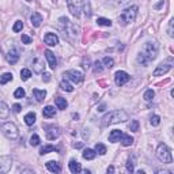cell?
<instances>
[{
    "label": "cell",
    "mask_w": 174,
    "mask_h": 174,
    "mask_svg": "<svg viewBox=\"0 0 174 174\" xmlns=\"http://www.w3.org/2000/svg\"><path fill=\"white\" fill-rule=\"evenodd\" d=\"M67 6L70 10L71 15L75 18H79L82 14V0H67Z\"/></svg>",
    "instance_id": "8992f818"
},
{
    "label": "cell",
    "mask_w": 174,
    "mask_h": 174,
    "mask_svg": "<svg viewBox=\"0 0 174 174\" xmlns=\"http://www.w3.org/2000/svg\"><path fill=\"white\" fill-rule=\"evenodd\" d=\"M8 114H10V109L7 106V104L0 101V118H7Z\"/></svg>",
    "instance_id": "ffe728a7"
},
{
    "label": "cell",
    "mask_w": 174,
    "mask_h": 174,
    "mask_svg": "<svg viewBox=\"0 0 174 174\" xmlns=\"http://www.w3.org/2000/svg\"><path fill=\"white\" fill-rule=\"evenodd\" d=\"M95 152H98L100 155L106 154V147H105V144H102V143H97V144H95Z\"/></svg>",
    "instance_id": "4dcf8cb0"
},
{
    "label": "cell",
    "mask_w": 174,
    "mask_h": 174,
    "mask_svg": "<svg viewBox=\"0 0 174 174\" xmlns=\"http://www.w3.org/2000/svg\"><path fill=\"white\" fill-rule=\"evenodd\" d=\"M0 131H2V134L4 135L7 139H10V140H16L18 136H19L18 127L11 121H7V122H4V124H2Z\"/></svg>",
    "instance_id": "3957f363"
},
{
    "label": "cell",
    "mask_w": 174,
    "mask_h": 174,
    "mask_svg": "<svg viewBox=\"0 0 174 174\" xmlns=\"http://www.w3.org/2000/svg\"><path fill=\"white\" fill-rule=\"evenodd\" d=\"M122 131H120V129H113V131L110 132V135H109V142L112 143H117L120 142V139L122 138Z\"/></svg>",
    "instance_id": "9a60e30c"
},
{
    "label": "cell",
    "mask_w": 174,
    "mask_h": 174,
    "mask_svg": "<svg viewBox=\"0 0 174 174\" xmlns=\"http://www.w3.org/2000/svg\"><path fill=\"white\" fill-rule=\"evenodd\" d=\"M97 156V152H95V150H91V148H87L83 151V158L87 159V161H93V159Z\"/></svg>",
    "instance_id": "7402d4cb"
},
{
    "label": "cell",
    "mask_w": 174,
    "mask_h": 174,
    "mask_svg": "<svg viewBox=\"0 0 174 174\" xmlns=\"http://www.w3.org/2000/svg\"><path fill=\"white\" fill-rule=\"evenodd\" d=\"M150 122H151V125H154V127H158V125L161 124V117H159L158 114H154L151 117V120H150Z\"/></svg>",
    "instance_id": "8d00e7d4"
},
{
    "label": "cell",
    "mask_w": 174,
    "mask_h": 174,
    "mask_svg": "<svg viewBox=\"0 0 174 174\" xmlns=\"http://www.w3.org/2000/svg\"><path fill=\"white\" fill-rule=\"evenodd\" d=\"M120 142H121V144L124 146V147H128V146H132V143H134V138H131L129 135H122Z\"/></svg>",
    "instance_id": "d4e9b609"
},
{
    "label": "cell",
    "mask_w": 174,
    "mask_h": 174,
    "mask_svg": "<svg viewBox=\"0 0 174 174\" xmlns=\"http://www.w3.org/2000/svg\"><path fill=\"white\" fill-rule=\"evenodd\" d=\"M19 60V52L18 49H15V48H12L11 50H10L8 53H7V61H8L10 64H16V61Z\"/></svg>",
    "instance_id": "5bb4252c"
},
{
    "label": "cell",
    "mask_w": 174,
    "mask_h": 174,
    "mask_svg": "<svg viewBox=\"0 0 174 174\" xmlns=\"http://www.w3.org/2000/svg\"><path fill=\"white\" fill-rule=\"evenodd\" d=\"M154 95H155V93H154V90H151V88H150V90H147L144 93V95H143V98H144V101H152V98H154Z\"/></svg>",
    "instance_id": "836d02e7"
},
{
    "label": "cell",
    "mask_w": 174,
    "mask_h": 174,
    "mask_svg": "<svg viewBox=\"0 0 174 174\" xmlns=\"http://www.w3.org/2000/svg\"><path fill=\"white\" fill-rule=\"evenodd\" d=\"M97 23H98V26H106V27H110L112 26V20L110 19H106V18H98L97 19Z\"/></svg>",
    "instance_id": "d6a6232c"
},
{
    "label": "cell",
    "mask_w": 174,
    "mask_h": 174,
    "mask_svg": "<svg viewBox=\"0 0 174 174\" xmlns=\"http://www.w3.org/2000/svg\"><path fill=\"white\" fill-rule=\"evenodd\" d=\"M46 169L49 170V172H52V173H60V172H61L60 165H59L57 162H54V161L46 162Z\"/></svg>",
    "instance_id": "ac0fdd59"
},
{
    "label": "cell",
    "mask_w": 174,
    "mask_h": 174,
    "mask_svg": "<svg viewBox=\"0 0 174 174\" xmlns=\"http://www.w3.org/2000/svg\"><path fill=\"white\" fill-rule=\"evenodd\" d=\"M10 80H12V74H10V72H6L0 76V84H6Z\"/></svg>",
    "instance_id": "83f0119b"
},
{
    "label": "cell",
    "mask_w": 174,
    "mask_h": 174,
    "mask_svg": "<svg viewBox=\"0 0 174 174\" xmlns=\"http://www.w3.org/2000/svg\"><path fill=\"white\" fill-rule=\"evenodd\" d=\"M173 25H174V19H170L169 22V29H168V33H169V37H174V33H173Z\"/></svg>",
    "instance_id": "60d3db41"
},
{
    "label": "cell",
    "mask_w": 174,
    "mask_h": 174,
    "mask_svg": "<svg viewBox=\"0 0 174 174\" xmlns=\"http://www.w3.org/2000/svg\"><path fill=\"white\" fill-rule=\"evenodd\" d=\"M84 12H86V15H87V16H90V15H91V11H90V8H88V3H86V11H84Z\"/></svg>",
    "instance_id": "f6af8a7d"
},
{
    "label": "cell",
    "mask_w": 174,
    "mask_h": 174,
    "mask_svg": "<svg viewBox=\"0 0 174 174\" xmlns=\"http://www.w3.org/2000/svg\"><path fill=\"white\" fill-rule=\"evenodd\" d=\"M127 170L129 173H132L135 170V156L128 158V161H127Z\"/></svg>",
    "instance_id": "1f68e13d"
},
{
    "label": "cell",
    "mask_w": 174,
    "mask_h": 174,
    "mask_svg": "<svg viewBox=\"0 0 174 174\" xmlns=\"http://www.w3.org/2000/svg\"><path fill=\"white\" fill-rule=\"evenodd\" d=\"M46 129V138L49 139V140H54V139H57L60 136V128L56 127V125H48L45 128Z\"/></svg>",
    "instance_id": "8fae6325"
},
{
    "label": "cell",
    "mask_w": 174,
    "mask_h": 174,
    "mask_svg": "<svg viewBox=\"0 0 174 174\" xmlns=\"http://www.w3.org/2000/svg\"><path fill=\"white\" fill-rule=\"evenodd\" d=\"M108 173H114V168H113V166H109V168H108Z\"/></svg>",
    "instance_id": "7dc6e473"
},
{
    "label": "cell",
    "mask_w": 174,
    "mask_h": 174,
    "mask_svg": "<svg viewBox=\"0 0 174 174\" xmlns=\"http://www.w3.org/2000/svg\"><path fill=\"white\" fill-rule=\"evenodd\" d=\"M129 129H131L132 132H138L139 131V121L138 120H132L131 125H129Z\"/></svg>",
    "instance_id": "ab89813d"
},
{
    "label": "cell",
    "mask_w": 174,
    "mask_h": 174,
    "mask_svg": "<svg viewBox=\"0 0 174 174\" xmlns=\"http://www.w3.org/2000/svg\"><path fill=\"white\" fill-rule=\"evenodd\" d=\"M54 146H52V144H48V146H44L40 150V154L41 155H45V154H49V152H52V151H54Z\"/></svg>",
    "instance_id": "f1b7e54d"
},
{
    "label": "cell",
    "mask_w": 174,
    "mask_h": 174,
    "mask_svg": "<svg viewBox=\"0 0 174 174\" xmlns=\"http://www.w3.org/2000/svg\"><path fill=\"white\" fill-rule=\"evenodd\" d=\"M104 68L101 67V61H95L94 63V72H102Z\"/></svg>",
    "instance_id": "b9f144b4"
},
{
    "label": "cell",
    "mask_w": 174,
    "mask_h": 174,
    "mask_svg": "<svg viewBox=\"0 0 174 174\" xmlns=\"http://www.w3.org/2000/svg\"><path fill=\"white\" fill-rule=\"evenodd\" d=\"M20 109H22V106H20L19 104H15V105H14V106H12V110L15 112V113H19V112H20Z\"/></svg>",
    "instance_id": "ee69618b"
},
{
    "label": "cell",
    "mask_w": 174,
    "mask_h": 174,
    "mask_svg": "<svg viewBox=\"0 0 174 174\" xmlns=\"http://www.w3.org/2000/svg\"><path fill=\"white\" fill-rule=\"evenodd\" d=\"M172 67H173L172 60H169V63H162L155 68V71L152 72V75H154V76H163V75L168 74L169 71L172 70Z\"/></svg>",
    "instance_id": "52a82bcc"
},
{
    "label": "cell",
    "mask_w": 174,
    "mask_h": 174,
    "mask_svg": "<svg viewBox=\"0 0 174 174\" xmlns=\"http://www.w3.org/2000/svg\"><path fill=\"white\" fill-rule=\"evenodd\" d=\"M42 116L46 118H50V117H54L56 116V110H54L53 106H45L42 110Z\"/></svg>",
    "instance_id": "44dd1931"
},
{
    "label": "cell",
    "mask_w": 174,
    "mask_h": 174,
    "mask_svg": "<svg viewBox=\"0 0 174 174\" xmlns=\"http://www.w3.org/2000/svg\"><path fill=\"white\" fill-rule=\"evenodd\" d=\"M129 80V75L125 71H117L114 75V82L117 86H124L125 83Z\"/></svg>",
    "instance_id": "30bf717a"
},
{
    "label": "cell",
    "mask_w": 174,
    "mask_h": 174,
    "mask_svg": "<svg viewBox=\"0 0 174 174\" xmlns=\"http://www.w3.org/2000/svg\"><path fill=\"white\" fill-rule=\"evenodd\" d=\"M104 64H105V67H106V68H112V67L114 66V60L112 59V57H108L106 56L104 59Z\"/></svg>",
    "instance_id": "f35d334b"
},
{
    "label": "cell",
    "mask_w": 174,
    "mask_h": 174,
    "mask_svg": "<svg viewBox=\"0 0 174 174\" xmlns=\"http://www.w3.org/2000/svg\"><path fill=\"white\" fill-rule=\"evenodd\" d=\"M44 70H45V66H44V63L41 61V59L34 60V71H36V72H42Z\"/></svg>",
    "instance_id": "4316f807"
},
{
    "label": "cell",
    "mask_w": 174,
    "mask_h": 174,
    "mask_svg": "<svg viewBox=\"0 0 174 174\" xmlns=\"http://www.w3.org/2000/svg\"><path fill=\"white\" fill-rule=\"evenodd\" d=\"M158 49H159V46L156 42H146L143 49L140 50V53L138 54V63L143 67H147L152 60L156 59Z\"/></svg>",
    "instance_id": "6da1fadb"
},
{
    "label": "cell",
    "mask_w": 174,
    "mask_h": 174,
    "mask_svg": "<svg viewBox=\"0 0 174 174\" xmlns=\"http://www.w3.org/2000/svg\"><path fill=\"white\" fill-rule=\"evenodd\" d=\"M74 147L75 148H82V147H83V144H82V143H75Z\"/></svg>",
    "instance_id": "bcb514c9"
},
{
    "label": "cell",
    "mask_w": 174,
    "mask_h": 174,
    "mask_svg": "<svg viewBox=\"0 0 174 174\" xmlns=\"http://www.w3.org/2000/svg\"><path fill=\"white\" fill-rule=\"evenodd\" d=\"M136 15H138V7L136 6H131L127 7V8L122 10L121 15H120V20L122 25H129L136 19Z\"/></svg>",
    "instance_id": "277c9868"
},
{
    "label": "cell",
    "mask_w": 174,
    "mask_h": 174,
    "mask_svg": "<svg viewBox=\"0 0 174 174\" xmlns=\"http://www.w3.org/2000/svg\"><path fill=\"white\" fill-rule=\"evenodd\" d=\"M54 104H56L57 109H60V110H64V109L67 108V105H68L66 98H61V97H57L56 100H54Z\"/></svg>",
    "instance_id": "603a6c76"
},
{
    "label": "cell",
    "mask_w": 174,
    "mask_h": 174,
    "mask_svg": "<svg viewBox=\"0 0 174 174\" xmlns=\"http://www.w3.org/2000/svg\"><path fill=\"white\" fill-rule=\"evenodd\" d=\"M30 76H32V71H30V70L23 68V70L20 71V79H22V80H29Z\"/></svg>",
    "instance_id": "f546056e"
},
{
    "label": "cell",
    "mask_w": 174,
    "mask_h": 174,
    "mask_svg": "<svg viewBox=\"0 0 174 174\" xmlns=\"http://www.w3.org/2000/svg\"><path fill=\"white\" fill-rule=\"evenodd\" d=\"M22 42L23 44H32V37H29V36H26V34H22Z\"/></svg>",
    "instance_id": "7bdbcfd3"
},
{
    "label": "cell",
    "mask_w": 174,
    "mask_h": 174,
    "mask_svg": "<svg viewBox=\"0 0 174 174\" xmlns=\"http://www.w3.org/2000/svg\"><path fill=\"white\" fill-rule=\"evenodd\" d=\"M30 20H32V25L34 27H38V26H41V22H42V16L38 12H33L32 16H30Z\"/></svg>",
    "instance_id": "d6986e66"
},
{
    "label": "cell",
    "mask_w": 174,
    "mask_h": 174,
    "mask_svg": "<svg viewBox=\"0 0 174 174\" xmlns=\"http://www.w3.org/2000/svg\"><path fill=\"white\" fill-rule=\"evenodd\" d=\"M156 158H158L162 163H166V165H169V163L173 162L172 152H170V150L168 148V146L163 144V143L159 144L158 148H156Z\"/></svg>",
    "instance_id": "5b68a950"
},
{
    "label": "cell",
    "mask_w": 174,
    "mask_h": 174,
    "mask_svg": "<svg viewBox=\"0 0 174 174\" xmlns=\"http://www.w3.org/2000/svg\"><path fill=\"white\" fill-rule=\"evenodd\" d=\"M44 41H45V44H48L49 46H56L57 44H59V37L54 33H46L45 36H44Z\"/></svg>",
    "instance_id": "7c38bea8"
},
{
    "label": "cell",
    "mask_w": 174,
    "mask_h": 174,
    "mask_svg": "<svg viewBox=\"0 0 174 174\" xmlns=\"http://www.w3.org/2000/svg\"><path fill=\"white\" fill-rule=\"evenodd\" d=\"M40 136L38 135H36V134H34L33 136H32V138H30V144H32L33 146V147H36V146H38L40 144Z\"/></svg>",
    "instance_id": "74e56055"
},
{
    "label": "cell",
    "mask_w": 174,
    "mask_h": 174,
    "mask_svg": "<svg viewBox=\"0 0 174 174\" xmlns=\"http://www.w3.org/2000/svg\"><path fill=\"white\" fill-rule=\"evenodd\" d=\"M68 168H70V172L76 174V173H80L82 172V165L78 161H75V159H72V161H70V163H68Z\"/></svg>",
    "instance_id": "2e32d148"
},
{
    "label": "cell",
    "mask_w": 174,
    "mask_h": 174,
    "mask_svg": "<svg viewBox=\"0 0 174 174\" xmlns=\"http://www.w3.org/2000/svg\"><path fill=\"white\" fill-rule=\"evenodd\" d=\"M60 87L63 88L64 91H68V93H72L74 91V87H72V84L70 83L68 80H66V79H63L60 82Z\"/></svg>",
    "instance_id": "cb8c5ba5"
},
{
    "label": "cell",
    "mask_w": 174,
    "mask_h": 174,
    "mask_svg": "<svg viewBox=\"0 0 174 174\" xmlns=\"http://www.w3.org/2000/svg\"><path fill=\"white\" fill-rule=\"evenodd\" d=\"M33 95L37 100V102H42L46 97V91L45 90H38V88H33Z\"/></svg>",
    "instance_id": "e0dca14e"
},
{
    "label": "cell",
    "mask_w": 174,
    "mask_h": 174,
    "mask_svg": "<svg viewBox=\"0 0 174 174\" xmlns=\"http://www.w3.org/2000/svg\"><path fill=\"white\" fill-rule=\"evenodd\" d=\"M22 29H23V22H22V20H16L15 25H14V27H12L14 33H19Z\"/></svg>",
    "instance_id": "d590c367"
},
{
    "label": "cell",
    "mask_w": 174,
    "mask_h": 174,
    "mask_svg": "<svg viewBox=\"0 0 174 174\" xmlns=\"http://www.w3.org/2000/svg\"><path fill=\"white\" fill-rule=\"evenodd\" d=\"M12 166V159L7 155L0 156V173H8Z\"/></svg>",
    "instance_id": "9c48e42d"
},
{
    "label": "cell",
    "mask_w": 174,
    "mask_h": 174,
    "mask_svg": "<svg viewBox=\"0 0 174 174\" xmlns=\"http://www.w3.org/2000/svg\"><path fill=\"white\" fill-rule=\"evenodd\" d=\"M64 76H66L67 79H70L71 82H74V83H80V82L83 80V74L76 71V70H68L67 72L64 74Z\"/></svg>",
    "instance_id": "ba28073f"
},
{
    "label": "cell",
    "mask_w": 174,
    "mask_h": 174,
    "mask_svg": "<svg viewBox=\"0 0 174 174\" xmlns=\"http://www.w3.org/2000/svg\"><path fill=\"white\" fill-rule=\"evenodd\" d=\"M45 57H46V60H48L49 67L52 68V70H54V68L57 67V60H56V57H54V53L52 52V50L46 49L45 50Z\"/></svg>",
    "instance_id": "4fadbf2b"
},
{
    "label": "cell",
    "mask_w": 174,
    "mask_h": 174,
    "mask_svg": "<svg viewBox=\"0 0 174 174\" xmlns=\"http://www.w3.org/2000/svg\"><path fill=\"white\" fill-rule=\"evenodd\" d=\"M129 120V116L127 112L124 110H113L110 113L105 114L101 120V127L105 128V127H109V125H113V124H117V122H124Z\"/></svg>",
    "instance_id": "7a4b0ae2"
},
{
    "label": "cell",
    "mask_w": 174,
    "mask_h": 174,
    "mask_svg": "<svg viewBox=\"0 0 174 174\" xmlns=\"http://www.w3.org/2000/svg\"><path fill=\"white\" fill-rule=\"evenodd\" d=\"M27 2H32V0H27Z\"/></svg>",
    "instance_id": "681fc988"
},
{
    "label": "cell",
    "mask_w": 174,
    "mask_h": 174,
    "mask_svg": "<svg viewBox=\"0 0 174 174\" xmlns=\"http://www.w3.org/2000/svg\"><path fill=\"white\" fill-rule=\"evenodd\" d=\"M44 76H45V78H44V80H45V82H49V76H50L49 74H45Z\"/></svg>",
    "instance_id": "c3c4849f"
},
{
    "label": "cell",
    "mask_w": 174,
    "mask_h": 174,
    "mask_svg": "<svg viewBox=\"0 0 174 174\" xmlns=\"http://www.w3.org/2000/svg\"><path fill=\"white\" fill-rule=\"evenodd\" d=\"M36 113H33V112H29L26 116H25V122L27 125H33L34 122H36Z\"/></svg>",
    "instance_id": "484cf974"
},
{
    "label": "cell",
    "mask_w": 174,
    "mask_h": 174,
    "mask_svg": "<svg viewBox=\"0 0 174 174\" xmlns=\"http://www.w3.org/2000/svg\"><path fill=\"white\" fill-rule=\"evenodd\" d=\"M14 97L16 98V100H20V98L25 97V90H23L22 87H18L15 90V93H14Z\"/></svg>",
    "instance_id": "e575fe53"
}]
</instances>
